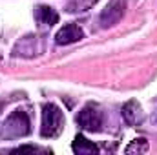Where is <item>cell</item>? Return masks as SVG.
<instances>
[{
	"label": "cell",
	"mask_w": 157,
	"mask_h": 155,
	"mask_svg": "<svg viewBox=\"0 0 157 155\" xmlns=\"http://www.w3.org/2000/svg\"><path fill=\"white\" fill-rule=\"evenodd\" d=\"M124 9H126V0H112V2L106 6V9L101 13V18H99L101 26H102V28H112V26H115L119 20L122 18Z\"/></svg>",
	"instance_id": "cell-4"
},
{
	"label": "cell",
	"mask_w": 157,
	"mask_h": 155,
	"mask_svg": "<svg viewBox=\"0 0 157 155\" xmlns=\"http://www.w3.org/2000/svg\"><path fill=\"white\" fill-rule=\"evenodd\" d=\"M64 130V113L57 104H46L42 110V126L40 135L44 139H55Z\"/></svg>",
	"instance_id": "cell-1"
},
{
	"label": "cell",
	"mask_w": 157,
	"mask_h": 155,
	"mask_svg": "<svg viewBox=\"0 0 157 155\" xmlns=\"http://www.w3.org/2000/svg\"><path fill=\"white\" fill-rule=\"evenodd\" d=\"M133 152H137V153L148 152V142H146L144 139H135V141L126 148V153H133Z\"/></svg>",
	"instance_id": "cell-8"
},
{
	"label": "cell",
	"mask_w": 157,
	"mask_h": 155,
	"mask_svg": "<svg viewBox=\"0 0 157 155\" xmlns=\"http://www.w3.org/2000/svg\"><path fill=\"white\" fill-rule=\"evenodd\" d=\"M77 124L86 130V131H99L102 126V113L99 110V106L95 104H86L77 115Z\"/></svg>",
	"instance_id": "cell-2"
},
{
	"label": "cell",
	"mask_w": 157,
	"mask_h": 155,
	"mask_svg": "<svg viewBox=\"0 0 157 155\" xmlns=\"http://www.w3.org/2000/svg\"><path fill=\"white\" fill-rule=\"evenodd\" d=\"M71 148H73V152H75V153H78V155L97 153V152H99V148H97L91 141H88L86 137H82V135H77V137H75V141H73Z\"/></svg>",
	"instance_id": "cell-7"
},
{
	"label": "cell",
	"mask_w": 157,
	"mask_h": 155,
	"mask_svg": "<svg viewBox=\"0 0 157 155\" xmlns=\"http://www.w3.org/2000/svg\"><path fill=\"white\" fill-rule=\"evenodd\" d=\"M4 126H6V131L9 135H13V137H24V135H28L31 131L29 119L26 115V112H22V110H15L11 115L7 117Z\"/></svg>",
	"instance_id": "cell-3"
},
{
	"label": "cell",
	"mask_w": 157,
	"mask_h": 155,
	"mask_svg": "<svg viewBox=\"0 0 157 155\" xmlns=\"http://www.w3.org/2000/svg\"><path fill=\"white\" fill-rule=\"evenodd\" d=\"M35 18L42 26H53L59 22V13L49 6H39L35 11Z\"/></svg>",
	"instance_id": "cell-6"
},
{
	"label": "cell",
	"mask_w": 157,
	"mask_h": 155,
	"mask_svg": "<svg viewBox=\"0 0 157 155\" xmlns=\"http://www.w3.org/2000/svg\"><path fill=\"white\" fill-rule=\"evenodd\" d=\"M82 39H84V31L78 28L77 24H66L55 35V42L59 46H68V44L78 42V40H82Z\"/></svg>",
	"instance_id": "cell-5"
}]
</instances>
